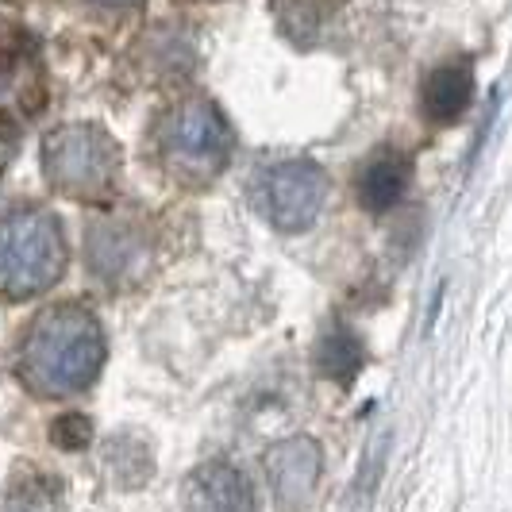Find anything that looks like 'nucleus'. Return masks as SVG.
<instances>
[{
	"label": "nucleus",
	"instance_id": "11",
	"mask_svg": "<svg viewBox=\"0 0 512 512\" xmlns=\"http://www.w3.org/2000/svg\"><path fill=\"white\" fill-rule=\"evenodd\" d=\"M362 362H366V355H362L359 335L347 332V328H332V332L320 339V347H316V366H320V374L339 385L355 382Z\"/></svg>",
	"mask_w": 512,
	"mask_h": 512
},
{
	"label": "nucleus",
	"instance_id": "9",
	"mask_svg": "<svg viewBox=\"0 0 512 512\" xmlns=\"http://www.w3.org/2000/svg\"><path fill=\"white\" fill-rule=\"evenodd\" d=\"M409 181H412L409 158L401 151H393V147H382V151H374L362 162L359 178H355L359 205L370 208V212H385V208H393L409 193Z\"/></svg>",
	"mask_w": 512,
	"mask_h": 512
},
{
	"label": "nucleus",
	"instance_id": "6",
	"mask_svg": "<svg viewBox=\"0 0 512 512\" xmlns=\"http://www.w3.org/2000/svg\"><path fill=\"white\" fill-rule=\"evenodd\" d=\"M320 447L312 443V439L297 436V439H282V443H274L270 451H266V478H270V489H274V497L289 505V509H297V505H305L308 497H312V489H316V478H320Z\"/></svg>",
	"mask_w": 512,
	"mask_h": 512
},
{
	"label": "nucleus",
	"instance_id": "1",
	"mask_svg": "<svg viewBox=\"0 0 512 512\" xmlns=\"http://www.w3.org/2000/svg\"><path fill=\"white\" fill-rule=\"evenodd\" d=\"M104 366L101 320L81 305H54L27 328L20 378L39 397H70L97 382Z\"/></svg>",
	"mask_w": 512,
	"mask_h": 512
},
{
	"label": "nucleus",
	"instance_id": "15",
	"mask_svg": "<svg viewBox=\"0 0 512 512\" xmlns=\"http://www.w3.org/2000/svg\"><path fill=\"white\" fill-rule=\"evenodd\" d=\"M93 4H101V8H131V4H139V0H93Z\"/></svg>",
	"mask_w": 512,
	"mask_h": 512
},
{
	"label": "nucleus",
	"instance_id": "13",
	"mask_svg": "<svg viewBox=\"0 0 512 512\" xmlns=\"http://www.w3.org/2000/svg\"><path fill=\"white\" fill-rule=\"evenodd\" d=\"M58 497H54L51 482H20L12 501H8V512H54Z\"/></svg>",
	"mask_w": 512,
	"mask_h": 512
},
{
	"label": "nucleus",
	"instance_id": "10",
	"mask_svg": "<svg viewBox=\"0 0 512 512\" xmlns=\"http://www.w3.org/2000/svg\"><path fill=\"white\" fill-rule=\"evenodd\" d=\"M85 251H89L93 274L104 278V282H124L131 270L143 262V243L124 224H97L85 239Z\"/></svg>",
	"mask_w": 512,
	"mask_h": 512
},
{
	"label": "nucleus",
	"instance_id": "4",
	"mask_svg": "<svg viewBox=\"0 0 512 512\" xmlns=\"http://www.w3.org/2000/svg\"><path fill=\"white\" fill-rule=\"evenodd\" d=\"M43 174L66 197H104L120 178V143L93 124H66L43 139Z\"/></svg>",
	"mask_w": 512,
	"mask_h": 512
},
{
	"label": "nucleus",
	"instance_id": "2",
	"mask_svg": "<svg viewBox=\"0 0 512 512\" xmlns=\"http://www.w3.org/2000/svg\"><path fill=\"white\" fill-rule=\"evenodd\" d=\"M66 270V239L47 208H8L0 216V293L12 301L51 289Z\"/></svg>",
	"mask_w": 512,
	"mask_h": 512
},
{
	"label": "nucleus",
	"instance_id": "14",
	"mask_svg": "<svg viewBox=\"0 0 512 512\" xmlns=\"http://www.w3.org/2000/svg\"><path fill=\"white\" fill-rule=\"evenodd\" d=\"M51 436L66 447V451H77V447H85L89 443V436H93V428H89V420L85 416H77V412H70V416H62L58 424L51 428Z\"/></svg>",
	"mask_w": 512,
	"mask_h": 512
},
{
	"label": "nucleus",
	"instance_id": "8",
	"mask_svg": "<svg viewBox=\"0 0 512 512\" xmlns=\"http://www.w3.org/2000/svg\"><path fill=\"white\" fill-rule=\"evenodd\" d=\"M474 101V70L470 62H443L420 85V112L432 124H455Z\"/></svg>",
	"mask_w": 512,
	"mask_h": 512
},
{
	"label": "nucleus",
	"instance_id": "7",
	"mask_svg": "<svg viewBox=\"0 0 512 512\" xmlns=\"http://www.w3.org/2000/svg\"><path fill=\"white\" fill-rule=\"evenodd\" d=\"M185 505L189 512H251L255 497H251V482L243 478V470L216 459L189 474Z\"/></svg>",
	"mask_w": 512,
	"mask_h": 512
},
{
	"label": "nucleus",
	"instance_id": "12",
	"mask_svg": "<svg viewBox=\"0 0 512 512\" xmlns=\"http://www.w3.org/2000/svg\"><path fill=\"white\" fill-rule=\"evenodd\" d=\"M339 4L343 0H274L278 27H282L293 43H308V39H316L324 31V24L335 16Z\"/></svg>",
	"mask_w": 512,
	"mask_h": 512
},
{
	"label": "nucleus",
	"instance_id": "3",
	"mask_svg": "<svg viewBox=\"0 0 512 512\" xmlns=\"http://www.w3.org/2000/svg\"><path fill=\"white\" fill-rule=\"evenodd\" d=\"M235 135L224 112L205 97L174 104L158 124V154L181 178H216L231 158Z\"/></svg>",
	"mask_w": 512,
	"mask_h": 512
},
{
	"label": "nucleus",
	"instance_id": "5",
	"mask_svg": "<svg viewBox=\"0 0 512 512\" xmlns=\"http://www.w3.org/2000/svg\"><path fill=\"white\" fill-rule=\"evenodd\" d=\"M251 197L266 224L278 231H305L328 201V174L308 158L274 162L258 170Z\"/></svg>",
	"mask_w": 512,
	"mask_h": 512
}]
</instances>
